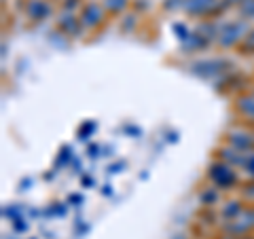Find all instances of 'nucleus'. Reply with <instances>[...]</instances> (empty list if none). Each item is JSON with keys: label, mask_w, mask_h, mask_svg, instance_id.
<instances>
[{"label": "nucleus", "mask_w": 254, "mask_h": 239, "mask_svg": "<svg viewBox=\"0 0 254 239\" xmlns=\"http://www.w3.org/2000/svg\"><path fill=\"white\" fill-rule=\"evenodd\" d=\"M210 178L220 186H229V184H233V180H235L231 167H227V165H214L210 170Z\"/></svg>", "instance_id": "nucleus-1"}, {"label": "nucleus", "mask_w": 254, "mask_h": 239, "mask_svg": "<svg viewBox=\"0 0 254 239\" xmlns=\"http://www.w3.org/2000/svg\"><path fill=\"white\" fill-rule=\"evenodd\" d=\"M244 49H248V51H254V32H250V36H246Z\"/></svg>", "instance_id": "nucleus-14"}, {"label": "nucleus", "mask_w": 254, "mask_h": 239, "mask_svg": "<svg viewBox=\"0 0 254 239\" xmlns=\"http://www.w3.org/2000/svg\"><path fill=\"white\" fill-rule=\"evenodd\" d=\"M244 30H246V26L244 23H233L231 28H229L225 34H222V38H220V43H222V47H229V45H235L240 38L244 36Z\"/></svg>", "instance_id": "nucleus-4"}, {"label": "nucleus", "mask_w": 254, "mask_h": 239, "mask_svg": "<svg viewBox=\"0 0 254 239\" xmlns=\"http://www.w3.org/2000/svg\"><path fill=\"white\" fill-rule=\"evenodd\" d=\"M123 167V163H115L113 167H108V172H113V174H119V170Z\"/></svg>", "instance_id": "nucleus-19"}, {"label": "nucleus", "mask_w": 254, "mask_h": 239, "mask_svg": "<svg viewBox=\"0 0 254 239\" xmlns=\"http://www.w3.org/2000/svg\"><path fill=\"white\" fill-rule=\"evenodd\" d=\"M70 201H72V203H81L83 197H81V195H72V197H70Z\"/></svg>", "instance_id": "nucleus-21"}, {"label": "nucleus", "mask_w": 254, "mask_h": 239, "mask_svg": "<svg viewBox=\"0 0 254 239\" xmlns=\"http://www.w3.org/2000/svg\"><path fill=\"white\" fill-rule=\"evenodd\" d=\"M60 28L64 32H68V34H78V21L72 15H66L64 19H60Z\"/></svg>", "instance_id": "nucleus-6"}, {"label": "nucleus", "mask_w": 254, "mask_h": 239, "mask_svg": "<svg viewBox=\"0 0 254 239\" xmlns=\"http://www.w3.org/2000/svg\"><path fill=\"white\" fill-rule=\"evenodd\" d=\"M240 110L244 115H248V117H254V98H244L240 102Z\"/></svg>", "instance_id": "nucleus-8"}, {"label": "nucleus", "mask_w": 254, "mask_h": 239, "mask_svg": "<svg viewBox=\"0 0 254 239\" xmlns=\"http://www.w3.org/2000/svg\"><path fill=\"white\" fill-rule=\"evenodd\" d=\"M81 19L85 26H98V23L102 21V9L95 2H89L83 9V15H81Z\"/></svg>", "instance_id": "nucleus-3"}, {"label": "nucleus", "mask_w": 254, "mask_h": 239, "mask_svg": "<svg viewBox=\"0 0 254 239\" xmlns=\"http://www.w3.org/2000/svg\"><path fill=\"white\" fill-rule=\"evenodd\" d=\"M74 4H78V0H66V2H64V6H66V9H72Z\"/></svg>", "instance_id": "nucleus-20"}, {"label": "nucleus", "mask_w": 254, "mask_h": 239, "mask_svg": "<svg viewBox=\"0 0 254 239\" xmlns=\"http://www.w3.org/2000/svg\"><path fill=\"white\" fill-rule=\"evenodd\" d=\"M237 153H233V150H222V159L225 161H233V163H246L242 157H235Z\"/></svg>", "instance_id": "nucleus-10"}, {"label": "nucleus", "mask_w": 254, "mask_h": 239, "mask_svg": "<svg viewBox=\"0 0 254 239\" xmlns=\"http://www.w3.org/2000/svg\"><path fill=\"white\" fill-rule=\"evenodd\" d=\"M26 13L30 15L32 19H36V21H41L45 19L47 15L51 13V6L45 2V0H30L28 6H26Z\"/></svg>", "instance_id": "nucleus-2"}, {"label": "nucleus", "mask_w": 254, "mask_h": 239, "mask_svg": "<svg viewBox=\"0 0 254 239\" xmlns=\"http://www.w3.org/2000/svg\"><path fill=\"white\" fill-rule=\"evenodd\" d=\"M87 153H89V157H100V148H98V146H89V150H87Z\"/></svg>", "instance_id": "nucleus-18"}, {"label": "nucleus", "mask_w": 254, "mask_h": 239, "mask_svg": "<svg viewBox=\"0 0 254 239\" xmlns=\"http://www.w3.org/2000/svg\"><path fill=\"white\" fill-rule=\"evenodd\" d=\"M106 2V9H110V11H115V13H119V11H123L125 6H127V0H104Z\"/></svg>", "instance_id": "nucleus-9"}, {"label": "nucleus", "mask_w": 254, "mask_h": 239, "mask_svg": "<svg viewBox=\"0 0 254 239\" xmlns=\"http://www.w3.org/2000/svg\"><path fill=\"white\" fill-rule=\"evenodd\" d=\"M242 11H244L246 15H254V0H244Z\"/></svg>", "instance_id": "nucleus-13"}, {"label": "nucleus", "mask_w": 254, "mask_h": 239, "mask_svg": "<svg viewBox=\"0 0 254 239\" xmlns=\"http://www.w3.org/2000/svg\"><path fill=\"white\" fill-rule=\"evenodd\" d=\"M95 131V123H87L81 127V131H78V135H81V140H87V133Z\"/></svg>", "instance_id": "nucleus-11"}, {"label": "nucleus", "mask_w": 254, "mask_h": 239, "mask_svg": "<svg viewBox=\"0 0 254 239\" xmlns=\"http://www.w3.org/2000/svg\"><path fill=\"white\" fill-rule=\"evenodd\" d=\"M231 144L237 146V148H242V150H246V148H252L254 142H252V138L248 133H246V135L240 133V135H231Z\"/></svg>", "instance_id": "nucleus-7"}, {"label": "nucleus", "mask_w": 254, "mask_h": 239, "mask_svg": "<svg viewBox=\"0 0 254 239\" xmlns=\"http://www.w3.org/2000/svg\"><path fill=\"white\" fill-rule=\"evenodd\" d=\"M201 201H203V203H214V201H216V193H212V190H208V193H203Z\"/></svg>", "instance_id": "nucleus-15"}, {"label": "nucleus", "mask_w": 254, "mask_h": 239, "mask_svg": "<svg viewBox=\"0 0 254 239\" xmlns=\"http://www.w3.org/2000/svg\"><path fill=\"white\" fill-rule=\"evenodd\" d=\"M240 212V203L237 201H231V203H227V208H225V216H233V214Z\"/></svg>", "instance_id": "nucleus-12"}, {"label": "nucleus", "mask_w": 254, "mask_h": 239, "mask_svg": "<svg viewBox=\"0 0 254 239\" xmlns=\"http://www.w3.org/2000/svg\"><path fill=\"white\" fill-rule=\"evenodd\" d=\"M113 193V186H104V195H110Z\"/></svg>", "instance_id": "nucleus-22"}, {"label": "nucleus", "mask_w": 254, "mask_h": 239, "mask_svg": "<svg viewBox=\"0 0 254 239\" xmlns=\"http://www.w3.org/2000/svg\"><path fill=\"white\" fill-rule=\"evenodd\" d=\"M133 23H136V21H133V17H125V21H123V30H127V28H133Z\"/></svg>", "instance_id": "nucleus-17"}, {"label": "nucleus", "mask_w": 254, "mask_h": 239, "mask_svg": "<svg viewBox=\"0 0 254 239\" xmlns=\"http://www.w3.org/2000/svg\"><path fill=\"white\" fill-rule=\"evenodd\" d=\"M212 4H214V0H189V4H187V9L189 13H208L212 11Z\"/></svg>", "instance_id": "nucleus-5"}, {"label": "nucleus", "mask_w": 254, "mask_h": 239, "mask_svg": "<svg viewBox=\"0 0 254 239\" xmlns=\"http://www.w3.org/2000/svg\"><path fill=\"white\" fill-rule=\"evenodd\" d=\"M244 165L248 167V170H250V174L254 176V157H248V159H246V163H244Z\"/></svg>", "instance_id": "nucleus-16"}]
</instances>
